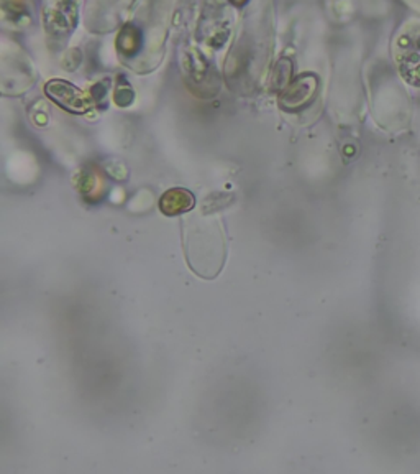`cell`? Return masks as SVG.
<instances>
[{
  "label": "cell",
  "mask_w": 420,
  "mask_h": 474,
  "mask_svg": "<svg viewBox=\"0 0 420 474\" xmlns=\"http://www.w3.org/2000/svg\"><path fill=\"white\" fill-rule=\"evenodd\" d=\"M393 57L406 83L420 88V22L406 23L399 32Z\"/></svg>",
  "instance_id": "obj_1"
},
{
  "label": "cell",
  "mask_w": 420,
  "mask_h": 474,
  "mask_svg": "<svg viewBox=\"0 0 420 474\" xmlns=\"http://www.w3.org/2000/svg\"><path fill=\"white\" fill-rule=\"evenodd\" d=\"M200 42L209 48H221L230 35V19L221 0H209L199 25Z\"/></svg>",
  "instance_id": "obj_2"
},
{
  "label": "cell",
  "mask_w": 420,
  "mask_h": 474,
  "mask_svg": "<svg viewBox=\"0 0 420 474\" xmlns=\"http://www.w3.org/2000/svg\"><path fill=\"white\" fill-rule=\"evenodd\" d=\"M44 92L51 101L67 113L84 114L88 113L90 107V102L82 94V91L63 79H51L50 83H46Z\"/></svg>",
  "instance_id": "obj_3"
},
{
  "label": "cell",
  "mask_w": 420,
  "mask_h": 474,
  "mask_svg": "<svg viewBox=\"0 0 420 474\" xmlns=\"http://www.w3.org/2000/svg\"><path fill=\"white\" fill-rule=\"evenodd\" d=\"M196 206V198L184 188H173L165 193L159 200V209L167 216H179L189 213Z\"/></svg>",
  "instance_id": "obj_4"
},
{
  "label": "cell",
  "mask_w": 420,
  "mask_h": 474,
  "mask_svg": "<svg viewBox=\"0 0 420 474\" xmlns=\"http://www.w3.org/2000/svg\"><path fill=\"white\" fill-rule=\"evenodd\" d=\"M315 86H317V81L314 76L299 78L292 84L286 86V91L281 96V104L284 107H291V109L306 104L312 98V94L315 92Z\"/></svg>",
  "instance_id": "obj_5"
},
{
  "label": "cell",
  "mask_w": 420,
  "mask_h": 474,
  "mask_svg": "<svg viewBox=\"0 0 420 474\" xmlns=\"http://www.w3.org/2000/svg\"><path fill=\"white\" fill-rule=\"evenodd\" d=\"M184 69L188 73L189 81L196 83L198 86H204L212 81L209 61L199 50H189L184 57Z\"/></svg>",
  "instance_id": "obj_6"
},
{
  "label": "cell",
  "mask_w": 420,
  "mask_h": 474,
  "mask_svg": "<svg viewBox=\"0 0 420 474\" xmlns=\"http://www.w3.org/2000/svg\"><path fill=\"white\" fill-rule=\"evenodd\" d=\"M144 46V32L136 25H125L119 38H117V48L125 57H135Z\"/></svg>",
  "instance_id": "obj_7"
},
{
  "label": "cell",
  "mask_w": 420,
  "mask_h": 474,
  "mask_svg": "<svg viewBox=\"0 0 420 474\" xmlns=\"http://www.w3.org/2000/svg\"><path fill=\"white\" fill-rule=\"evenodd\" d=\"M133 101V90L132 88H117V92H115V102L122 107H127L130 102Z\"/></svg>",
  "instance_id": "obj_8"
}]
</instances>
